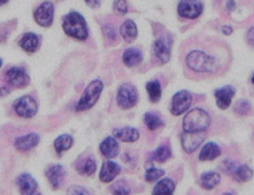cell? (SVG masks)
<instances>
[{"mask_svg":"<svg viewBox=\"0 0 254 195\" xmlns=\"http://www.w3.org/2000/svg\"><path fill=\"white\" fill-rule=\"evenodd\" d=\"M176 189V184L172 179H163L161 182H158V184L156 185L155 189H153L152 194L155 195H168L173 194Z\"/></svg>","mask_w":254,"mask_h":195,"instance_id":"cell-25","label":"cell"},{"mask_svg":"<svg viewBox=\"0 0 254 195\" xmlns=\"http://www.w3.org/2000/svg\"><path fill=\"white\" fill-rule=\"evenodd\" d=\"M252 82H253V84H254V75H253V77H252Z\"/></svg>","mask_w":254,"mask_h":195,"instance_id":"cell-45","label":"cell"},{"mask_svg":"<svg viewBox=\"0 0 254 195\" xmlns=\"http://www.w3.org/2000/svg\"><path fill=\"white\" fill-rule=\"evenodd\" d=\"M72 143H74V140H72L71 136L63 135L56 138L55 142H54V147H55L56 152L63 153L65 150L70 149L72 147Z\"/></svg>","mask_w":254,"mask_h":195,"instance_id":"cell-26","label":"cell"},{"mask_svg":"<svg viewBox=\"0 0 254 195\" xmlns=\"http://www.w3.org/2000/svg\"><path fill=\"white\" fill-rule=\"evenodd\" d=\"M138 101L137 90L133 85L124 84L117 91V103L122 109H130L136 106Z\"/></svg>","mask_w":254,"mask_h":195,"instance_id":"cell-5","label":"cell"},{"mask_svg":"<svg viewBox=\"0 0 254 195\" xmlns=\"http://www.w3.org/2000/svg\"><path fill=\"white\" fill-rule=\"evenodd\" d=\"M5 3H8V0H0V6L4 5Z\"/></svg>","mask_w":254,"mask_h":195,"instance_id":"cell-43","label":"cell"},{"mask_svg":"<svg viewBox=\"0 0 254 195\" xmlns=\"http://www.w3.org/2000/svg\"><path fill=\"white\" fill-rule=\"evenodd\" d=\"M19 45L24 51L29 53H34L40 46V39L36 34L34 33H26L23 38L19 41Z\"/></svg>","mask_w":254,"mask_h":195,"instance_id":"cell-19","label":"cell"},{"mask_svg":"<svg viewBox=\"0 0 254 195\" xmlns=\"http://www.w3.org/2000/svg\"><path fill=\"white\" fill-rule=\"evenodd\" d=\"M100 150H101L102 154L106 158H109V159L117 157L120 152L119 142H117L114 137L105 138L104 142L100 145Z\"/></svg>","mask_w":254,"mask_h":195,"instance_id":"cell-20","label":"cell"},{"mask_svg":"<svg viewBox=\"0 0 254 195\" xmlns=\"http://www.w3.org/2000/svg\"><path fill=\"white\" fill-rule=\"evenodd\" d=\"M165 175V170L162 169H156V168H151L146 172V180L148 183H153L157 182L160 178H162Z\"/></svg>","mask_w":254,"mask_h":195,"instance_id":"cell-33","label":"cell"},{"mask_svg":"<svg viewBox=\"0 0 254 195\" xmlns=\"http://www.w3.org/2000/svg\"><path fill=\"white\" fill-rule=\"evenodd\" d=\"M222 31H223L224 35H231L233 30H232L231 26H223V28H222Z\"/></svg>","mask_w":254,"mask_h":195,"instance_id":"cell-40","label":"cell"},{"mask_svg":"<svg viewBox=\"0 0 254 195\" xmlns=\"http://www.w3.org/2000/svg\"><path fill=\"white\" fill-rule=\"evenodd\" d=\"M69 193H71V194H89V192H87L86 189H84V188H77V187L71 188Z\"/></svg>","mask_w":254,"mask_h":195,"instance_id":"cell-38","label":"cell"},{"mask_svg":"<svg viewBox=\"0 0 254 195\" xmlns=\"http://www.w3.org/2000/svg\"><path fill=\"white\" fill-rule=\"evenodd\" d=\"M177 10L182 18L197 19L203 11V4L201 0H181Z\"/></svg>","mask_w":254,"mask_h":195,"instance_id":"cell-7","label":"cell"},{"mask_svg":"<svg viewBox=\"0 0 254 195\" xmlns=\"http://www.w3.org/2000/svg\"><path fill=\"white\" fill-rule=\"evenodd\" d=\"M9 94V89L8 87H1V89H0V97H4V96H6V95Z\"/></svg>","mask_w":254,"mask_h":195,"instance_id":"cell-42","label":"cell"},{"mask_svg":"<svg viewBox=\"0 0 254 195\" xmlns=\"http://www.w3.org/2000/svg\"><path fill=\"white\" fill-rule=\"evenodd\" d=\"M218 58L204 50H192L186 56V65L188 69L198 74H216L221 69Z\"/></svg>","mask_w":254,"mask_h":195,"instance_id":"cell-1","label":"cell"},{"mask_svg":"<svg viewBox=\"0 0 254 195\" xmlns=\"http://www.w3.org/2000/svg\"><path fill=\"white\" fill-rule=\"evenodd\" d=\"M145 123L150 131H156V129L163 126L162 118L157 113H153V112H147L145 114Z\"/></svg>","mask_w":254,"mask_h":195,"instance_id":"cell-29","label":"cell"},{"mask_svg":"<svg viewBox=\"0 0 254 195\" xmlns=\"http://www.w3.org/2000/svg\"><path fill=\"white\" fill-rule=\"evenodd\" d=\"M104 35H105V38L110 41V43H115L117 34H116V30H115V28L111 25V24L104 26Z\"/></svg>","mask_w":254,"mask_h":195,"instance_id":"cell-36","label":"cell"},{"mask_svg":"<svg viewBox=\"0 0 254 195\" xmlns=\"http://www.w3.org/2000/svg\"><path fill=\"white\" fill-rule=\"evenodd\" d=\"M6 80L14 89H24L30 84V77L21 67H11L6 71Z\"/></svg>","mask_w":254,"mask_h":195,"instance_id":"cell-11","label":"cell"},{"mask_svg":"<svg viewBox=\"0 0 254 195\" xmlns=\"http://www.w3.org/2000/svg\"><path fill=\"white\" fill-rule=\"evenodd\" d=\"M16 114L21 118H31L38 112V103L31 96H23L14 103Z\"/></svg>","mask_w":254,"mask_h":195,"instance_id":"cell-6","label":"cell"},{"mask_svg":"<svg viewBox=\"0 0 254 195\" xmlns=\"http://www.w3.org/2000/svg\"><path fill=\"white\" fill-rule=\"evenodd\" d=\"M20 193L24 195H33L38 192V183L29 173H23L16 179Z\"/></svg>","mask_w":254,"mask_h":195,"instance_id":"cell-13","label":"cell"},{"mask_svg":"<svg viewBox=\"0 0 254 195\" xmlns=\"http://www.w3.org/2000/svg\"><path fill=\"white\" fill-rule=\"evenodd\" d=\"M1 65H3V61H1V58H0V69H1Z\"/></svg>","mask_w":254,"mask_h":195,"instance_id":"cell-44","label":"cell"},{"mask_svg":"<svg viewBox=\"0 0 254 195\" xmlns=\"http://www.w3.org/2000/svg\"><path fill=\"white\" fill-rule=\"evenodd\" d=\"M251 111H252L251 103H249L248 101H246V99H241V101H238L237 102L236 107H234V112H236L237 114H239V116H246V114H248Z\"/></svg>","mask_w":254,"mask_h":195,"instance_id":"cell-32","label":"cell"},{"mask_svg":"<svg viewBox=\"0 0 254 195\" xmlns=\"http://www.w3.org/2000/svg\"><path fill=\"white\" fill-rule=\"evenodd\" d=\"M40 137L36 133H29V135L24 136V137L16 138L15 141V148L20 152H28V150L33 149L39 145Z\"/></svg>","mask_w":254,"mask_h":195,"instance_id":"cell-18","label":"cell"},{"mask_svg":"<svg viewBox=\"0 0 254 195\" xmlns=\"http://www.w3.org/2000/svg\"><path fill=\"white\" fill-rule=\"evenodd\" d=\"M234 8H236L234 0H228V3H227V9H228V10H233Z\"/></svg>","mask_w":254,"mask_h":195,"instance_id":"cell-41","label":"cell"},{"mask_svg":"<svg viewBox=\"0 0 254 195\" xmlns=\"http://www.w3.org/2000/svg\"><path fill=\"white\" fill-rule=\"evenodd\" d=\"M102 90H104V85H102L100 80H95V81L90 82V85L86 87L80 101L77 102L76 111L82 112L92 108L96 104V102L99 101Z\"/></svg>","mask_w":254,"mask_h":195,"instance_id":"cell-4","label":"cell"},{"mask_svg":"<svg viewBox=\"0 0 254 195\" xmlns=\"http://www.w3.org/2000/svg\"><path fill=\"white\" fill-rule=\"evenodd\" d=\"M219 155H221V148H219V146L213 142H209L202 148L198 159L201 162H203V160H213L216 158H218Z\"/></svg>","mask_w":254,"mask_h":195,"instance_id":"cell-21","label":"cell"},{"mask_svg":"<svg viewBox=\"0 0 254 195\" xmlns=\"http://www.w3.org/2000/svg\"><path fill=\"white\" fill-rule=\"evenodd\" d=\"M219 182H221V175L217 172L203 173L199 178L202 188H204L206 190H212L213 188H216L219 184Z\"/></svg>","mask_w":254,"mask_h":195,"instance_id":"cell-23","label":"cell"},{"mask_svg":"<svg viewBox=\"0 0 254 195\" xmlns=\"http://www.w3.org/2000/svg\"><path fill=\"white\" fill-rule=\"evenodd\" d=\"M192 103V96L188 91H180L172 97L171 103V113L173 116H181L188 111Z\"/></svg>","mask_w":254,"mask_h":195,"instance_id":"cell-8","label":"cell"},{"mask_svg":"<svg viewBox=\"0 0 254 195\" xmlns=\"http://www.w3.org/2000/svg\"><path fill=\"white\" fill-rule=\"evenodd\" d=\"M86 1V4L89 6H91V8H97V6L100 5V0H85Z\"/></svg>","mask_w":254,"mask_h":195,"instance_id":"cell-39","label":"cell"},{"mask_svg":"<svg viewBox=\"0 0 254 195\" xmlns=\"http://www.w3.org/2000/svg\"><path fill=\"white\" fill-rule=\"evenodd\" d=\"M77 172L82 175H92L95 172H96V163L92 158H87V159L82 160V162L79 163L77 165Z\"/></svg>","mask_w":254,"mask_h":195,"instance_id":"cell-28","label":"cell"},{"mask_svg":"<svg viewBox=\"0 0 254 195\" xmlns=\"http://www.w3.org/2000/svg\"><path fill=\"white\" fill-rule=\"evenodd\" d=\"M114 136L121 142L133 143L140 138V132L137 128H133V127H124V128L115 129Z\"/></svg>","mask_w":254,"mask_h":195,"instance_id":"cell-17","label":"cell"},{"mask_svg":"<svg viewBox=\"0 0 254 195\" xmlns=\"http://www.w3.org/2000/svg\"><path fill=\"white\" fill-rule=\"evenodd\" d=\"M34 19L43 28H49L54 21V4L51 1H44L34 13Z\"/></svg>","mask_w":254,"mask_h":195,"instance_id":"cell-10","label":"cell"},{"mask_svg":"<svg viewBox=\"0 0 254 195\" xmlns=\"http://www.w3.org/2000/svg\"><path fill=\"white\" fill-rule=\"evenodd\" d=\"M236 95V90L232 86H224L222 89L217 90L214 92V96H216L217 106L221 109H227L232 103V98Z\"/></svg>","mask_w":254,"mask_h":195,"instance_id":"cell-14","label":"cell"},{"mask_svg":"<svg viewBox=\"0 0 254 195\" xmlns=\"http://www.w3.org/2000/svg\"><path fill=\"white\" fill-rule=\"evenodd\" d=\"M170 157H171V149L167 147V146H161V147L158 148V149H156L155 153H153V158H155V160H157V162L160 163H165Z\"/></svg>","mask_w":254,"mask_h":195,"instance_id":"cell-31","label":"cell"},{"mask_svg":"<svg viewBox=\"0 0 254 195\" xmlns=\"http://www.w3.org/2000/svg\"><path fill=\"white\" fill-rule=\"evenodd\" d=\"M111 192L114 193V194H126L127 195V194H130L131 190H130V188L126 185L125 180H121V182L116 183V184L111 188Z\"/></svg>","mask_w":254,"mask_h":195,"instance_id":"cell-34","label":"cell"},{"mask_svg":"<svg viewBox=\"0 0 254 195\" xmlns=\"http://www.w3.org/2000/svg\"><path fill=\"white\" fill-rule=\"evenodd\" d=\"M63 29L66 33V35L71 36L76 40L84 41L89 36L86 21H85L84 16L77 11H71L64 18Z\"/></svg>","mask_w":254,"mask_h":195,"instance_id":"cell-2","label":"cell"},{"mask_svg":"<svg viewBox=\"0 0 254 195\" xmlns=\"http://www.w3.org/2000/svg\"><path fill=\"white\" fill-rule=\"evenodd\" d=\"M121 36L126 43H133L137 38V26L132 20H127L121 26Z\"/></svg>","mask_w":254,"mask_h":195,"instance_id":"cell-24","label":"cell"},{"mask_svg":"<svg viewBox=\"0 0 254 195\" xmlns=\"http://www.w3.org/2000/svg\"><path fill=\"white\" fill-rule=\"evenodd\" d=\"M247 40H248L249 45H252L254 48V26L249 29L248 33H247Z\"/></svg>","mask_w":254,"mask_h":195,"instance_id":"cell-37","label":"cell"},{"mask_svg":"<svg viewBox=\"0 0 254 195\" xmlns=\"http://www.w3.org/2000/svg\"><path fill=\"white\" fill-rule=\"evenodd\" d=\"M232 175H233L234 180L244 183V182H248V180H251L252 178H253V172H252V169L248 167V165L243 164L241 165V167H237Z\"/></svg>","mask_w":254,"mask_h":195,"instance_id":"cell-27","label":"cell"},{"mask_svg":"<svg viewBox=\"0 0 254 195\" xmlns=\"http://www.w3.org/2000/svg\"><path fill=\"white\" fill-rule=\"evenodd\" d=\"M211 124V117L204 109L194 108L188 112L183 118L185 132H204Z\"/></svg>","mask_w":254,"mask_h":195,"instance_id":"cell-3","label":"cell"},{"mask_svg":"<svg viewBox=\"0 0 254 195\" xmlns=\"http://www.w3.org/2000/svg\"><path fill=\"white\" fill-rule=\"evenodd\" d=\"M146 90H147V94L148 96H150V99L151 102H153V103H156V102L160 101L161 98V85L158 81H151V82H147V85H146Z\"/></svg>","mask_w":254,"mask_h":195,"instance_id":"cell-30","label":"cell"},{"mask_svg":"<svg viewBox=\"0 0 254 195\" xmlns=\"http://www.w3.org/2000/svg\"><path fill=\"white\" fill-rule=\"evenodd\" d=\"M120 170H121V167H120L117 163L111 162V160L104 162L101 170H100V180H101L102 183L112 182V180L117 177Z\"/></svg>","mask_w":254,"mask_h":195,"instance_id":"cell-16","label":"cell"},{"mask_svg":"<svg viewBox=\"0 0 254 195\" xmlns=\"http://www.w3.org/2000/svg\"><path fill=\"white\" fill-rule=\"evenodd\" d=\"M65 168L60 164H54L51 167H49V169L46 170V177H48L49 182L53 185L54 189H58L61 187L64 179H65Z\"/></svg>","mask_w":254,"mask_h":195,"instance_id":"cell-15","label":"cell"},{"mask_svg":"<svg viewBox=\"0 0 254 195\" xmlns=\"http://www.w3.org/2000/svg\"><path fill=\"white\" fill-rule=\"evenodd\" d=\"M203 132H183L181 136L183 149L187 153H192L198 148V146L203 142Z\"/></svg>","mask_w":254,"mask_h":195,"instance_id":"cell-12","label":"cell"},{"mask_svg":"<svg viewBox=\"0 0 254 195\" xmlns=\"http://www.w3.org/2000/svg\"><path fill=\"white\" fill-rule=\"evenodd\" d=\"M114 10L121 15H125L128 11V5H127L126 0H116L114 3Z\"/></svg>","mask_w":254,"mask_h":195,"instance_id":"cell-35","label":"cell"},{"mask_svg":"<svg viewBox=\"0 0 254 195\" xmlns=\"http://www.w3.org/2000/svg\"><path fill=\"white\" fill-rule=\"evenodd\" d=\"M171 46H172V43H171V40H168L167 36H165V38H158L157 40L153 43V56H155L156 60L160 61V63H162V65H165V63H167L168 61H170Z\"/></svg>","mask_w":254,"mask_h":195,"instance_id":"cell-9","label":"cell"},{"mask_svg":"<svg viewBox=\"0 0 254 195\" xmlns=\"http://www.w3.org/2000/svg\"><path fill=\"white\" fill-rule=\"evenodd\" d=\"M122 60H124V63L127 67H133L142 61V52L135 48L127 49L124 52Z\"/></svg>","mask_w":254,"mask_h":195,"instance_id":"cell-22","label":"cell"}]
</instances>
